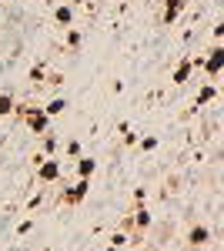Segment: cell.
<instances>
[{
	"mask_svg": "<svg viewBox=\"0 0 224 251\" xmlns=\"http://www.w3.org/2000/svg\"><path fill=\"white\" fill-rule=\"evenodd\" d=\"M184 7H187V0H164V7H161V24H174V20L184 14Z\"/></svg>",
	"mask_w": 224,
	"mask_h": 251,
	"instance_id": "obj_6",
	"label": "cell"
},
{
	"mask_svg": "<svg viewBox=\"0 0 224 251\" xmlns=\"http://www.w3.org/2000/svg\"><path fill=\"white\" fill-rule=\"evenodd\" d=\"M91 194V177H77L71 188H64L60 191V204H67V208H77L84 198Z\"/></svg>",
	"mask_w": 224,
	"mask_h": 251,
	"instance_id": "obj_2",
	"label": "cell"
},
{
	"mask_svg": "<svg viewBox=\"0 0 224 251\" xmlns=\"http://www.w3.org/2000/svg\"><path fill=\"white\" fill-rule=\"evenodd\" d=\"M14 107H17L14 94H0V117H14Z\"/></svg>",
	"mask_w": 224,
	"mask_h": 251,
	"instance_id": "obj_15",
	"label": "cell"
},
{
	"mask_svg": "<svg viewBox=\"0 0 224 251\" xmlns=\"http://www.w3.org/2000/svg\"><path fill=\"white\" fill-rule=\"evenodd\" d=\"M124 245H127V234H124V231H114L111 234V248H124Z\"/></svg>",
	"mask_w": 224,
	"mask_h": 251,
	"instance_id": "obj_19",
	"label": "cell"
},
{
	"mask_svg": "<svg viewBox=\"0 0 224 251\" xmlns=\"http://www.w3.org/2000/svg\"><path fill=\"white\" fill-rule=\"evenodd\" d=\"M191 74H194V57H181V60H177V67L171 71V84L181 87V84L191 80Z\"/></svg>",
	"mask_w": 224,
	"mask_h": 251,
	"instance_id": "obj_5",
	"label": "cell"
},
{
	"mask_svg": "<svg viewBox=\"0 0 224 251\" xmlns=\"http://www.w3.org/2000/svg\"><path fill=\"white\" fill-rule=\"evenodd\" d=\"M144 198H148V191H144V188H137V191H134V204H144Z\"/></svg>",
	"mask_w": 224,
	"mask_h": 251,
	"instance_id": "obj_22",
	"label": "cell"
},
{
	"mask_svg": "<svg viewBox=\"0 0 224 251\" xmlns=\"http://www.w3.org/2000/svg\"><path fill=\"white\" fill-rule=\"evenodd\" d=\"M131 225H134V231H150V225H154V218H150V211L144 208V204H137L134 208V214H131Z\"/></svg>",
	"mask_w": 224,
	"mask_h": 251,
	"instance_id": "obj_7",
	"label": "cell"
},
{
	"mask_svg": "<svg viewBox=\"0 0 224 251\" xmlns=\"http://www.w3.org/2000/svg\"><path fill=\"white\" fill-rule=\"evenodd\" d=\"M224 37V24H214V44H221Z\"/></svg>",
	"mask_w": 224,
	"mask_h": 251,
	"instance_id": "obj_23",
	"label": "cell"
},
{
	"mask_svg": "<svg viewBox=\"0 0 224 251\" xmlns=\"http://www.w3.org/2000/svg\"><path fill=\"white\" fill-rule=\"evenodd\" d=\"M77 161V177H94V171H97V161H94V157H74Z\"/></svg>",
	"mask_w": 224,
	"mask_h": 251,
	"instance_id": "obj_13",
	"label": "cell"
},
{
	"mask_svg": "<svg viewBox=\"0 0 224 251\" xmlns=\"http://www.w3.org/2000/svg\"><path fill=\"white\" fill-rule=\"evenodd\" d=\"M60 148V137L54 134V131H47V134H40V151H44V157H54V151Z\"/></svg>",
	"mask_w": 224,
	"mask_h": 251,
	"instance_id": "obj_12",
	"label": "cell"
},
{
	"mask_svg": "<svg viewBox=\"0 0 224 251\" xmlns=\"http://www.w3.org/2000/svg\"><path fill=\"white\" fill-rule=\"evenodd\" d=\"M137 148L144 151V154H150V151H157V137L148 134V137H137Z\"/></svg>",
	"mask_w": 224,
	"mask_h": 251,
	"instance_id": "obj_17",
	"label": "cell"
},
{
	"mask_svg": "<svg viewBox=\"0 0 224 251\" xmlns=\"http://www.w3.org/2000/svg\"><path fill=\"white\" fill-rule=\"evenodd\" d=\"M60 171H64V161H57V157H40L37 181L40 184H57V181H60Z\"/></svg>",
	"mask_w": 224,
	"mask_h": 251,
	"instance_id": "obj_4",
	"label": "cell"
},
{
	"mask_svg": "<svg viewBox=\"0 0 224 251\" xmlns=\"http://www.w3.org/2000/svg\"><path fill=\"white\" fill-rule=\"evenodd\" d=\"M201 71H204L207 80H218V74L224 71V47L221 44H214L204 57H201Z\"/></svg>",
	"mask_w": 224,
	"mask_h": 251,
	"instance_id": "obj_1",
	"label": "cell"
},
{
	"mask_svg": "<svg viewBox=\"0 0 224 251\" xmlns=\"http://www.w3.org/2000/svg\"><path fill=\"white\" fill-rule=\"evenodd\" d=\"M20 121H24V124H27V127H30L37 137L50 131V117L44 114V107H30V104H27V111H24V117H20Z\"/></svg>",
	"mask_w": 224,
	"mask_h": 251,
	"instance_id": "obj_3",
	"label": "cell"
},
{
	"mask_svg": "<svg viewBox=\"0 0 224 251\" xmlns=\"http://www.w3.org/2000/svg\"><path fill=\"white\" fill-rule=\"evenodd\" d=\"M214 97H218V87H214V80H204V84L198 87V94H194V107H207Z\"/></svg>",
	"mask_w": 224,
	"mask_h": 251,
	"instance_id": "obj_8",
	"label": "cell"
},
{
	"mask_svg": "<svg viewBox=\"0 0 224 251\" xmlns=\"http://www.w3.org/2000/svg\"><path fill=\"white\" fill-rule=\"evenodd\" d=\"M67 107H71V100H67V97H54V100H47V107H44V114H47L50 121H54V117L67 114Z\"/></svg>",
	"mask_w": 224,
	"mask_h": 251,
	"instance_id": "obj_11",
	"label": "cell"
},
{
	"mask_svg": "<svg viewBox=\"0 0 224 251\" xmlns=\"http://www.w3.org/2000/svg\"><path fill=\"white\" fill-rule=\"evenodd\" d=\"M80 40H84V34H80L77 27H64V47H67V50H77Z\"/></svg>",
	"mask_w": 224,
	"mask_h": 251,
	"instance_id": "obj_14",
	"label": "cell"
},
{
	"mask_svg": "<svg viewBox=\"0 0 224 251\" xmlns=\"http://www.w3.org/2000/svg\"><path fill=\"white\" fill-rule=\"evenodd\" d=\"M124 137V144H127V148H134V144H137V134H134V131H127V134H121Z\"/></svg>",
	"mask_w": 224,
	"mask_h": 251,
	"instance_id": "obj_21",
	"label": "cell"
},
{
	"mask_svg": "<svg viewBox=\"0 0 224 251\" xmlns=\"http://www.w3.org/2000/svg\"><path fill=\"white\" fill-rule=\"evenodd\" d=\"M44 80H47V64H34V67H30V84L40 87Z\"/></svg>",
	"mask_w": 224,
	"mask_h": 251,
	"instance_id": "obj_16",
	"label": "cell"
},
{
	"mask_svg": "<svg viewBox=\"0 0 224 251\" xmlns=\"http://www.w3.org/2000/svg\"><path fill=\"white\" fill-rule=\"evenodd\" d=\"M30 231H34V218H27V221H20V225H17L20 238H24V234H30Z\"/></svg>",
	"mask_w": 224,
	"mask_h": 251,
	"instance_id": "obj_20",
	"label": "cell"
},
{
	"mask_svg": "<svg viewBox=\"0 0 224 251\" xmlns=\"http://www.w3.org/2000/svg\"><path fill=\"white\" fill-rule=\"evenodd\" d=\"M64 154L67 157H80V141H64Z\"/></svg>",
	"mask_w": 224,
	"mask_h": 251,
	"instance_id": "obj_18",
	"label": "cell"
},
{
	"mask_svg": "<svg viewBox=\"0 0 224 251\" xmlns=\"http://www.w3.org/2000/svg\"><path fill=\"white\" fill-rule=\"evenodd\" d=\"M207 241H211V228H207V225H194V228L187 231V245H194V248H204Z\"/></svg>",
	"mask_w": 224,
	"mask_h": 251,
	"instance_id": "obj_9",
	"label": "cell"
},
{
	"mask_svg": "<svg viewBox=\"0 0 224 251\" xmlns=\"http://www.w3.org/2000/svg\"><path fill=\"white\" fill-rule=\"evenodd\" d=\"M54 20L60 27H74V7L71 3H57L54 7Z\"/></svg>",
	"mask_w": 224,
	"mask_h": 251,
	"instance_id": "obj_10",
	"label": "cell"
}]
</instances>
